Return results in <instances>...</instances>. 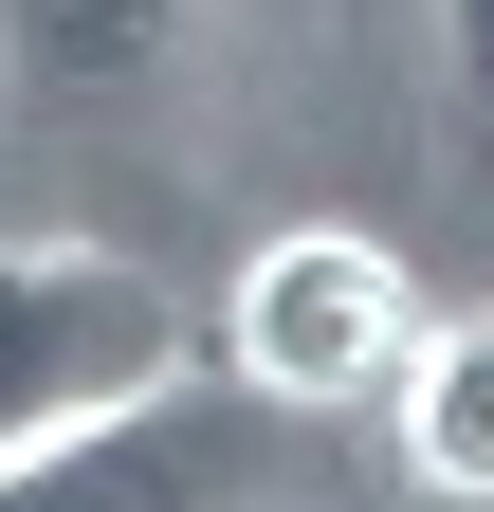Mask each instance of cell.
I'll use <instances>...</instances> for the list:
<instances>
[{
  "mask_svg": "<svg viewBox=\"0 0 494 512\" xmlns=\"http://www.w3.org/2000/svg\"><path fill=\"white\" fill-rule=\"evenodd\" d=\"M385 458H403V494L494 512V330H421V348H403V384H385Z\"/></svg>",
  "mask_w": 494,
  "mask_h": 512,
  "instance_id": "4",
  "label": "cell"
},
{
  "mask_svg": "<svg viewBox=\"0 0 494 512\" xmlns=\"http://www.w3.org/2000/svg\"><path fill=\"white\" fill-rule=\"evenodd\" d=\"M183 366L202 348H183V311H165L147 256H110V238H0V476H19L37 439L183 384Z\"/></svg>",
  "mask_w": 494,
  "mask_h": 512,
  "instance_id": "1",
  "label": "cell"
},
{
  "mask_svg": "<svg viewBox=\"0 0 494 512\" xmlns=\"http://www.w3.org/2000/svg\"><path fill=\"white\" fill-rule=\"evenodd\" d=\"M421 348V275L366 220H293L238 256V293H220V366L257 384L275 421H330V403H385Z\"/></svg>",
  "mask_w": 494,
  "mask_h": 512,
  "instance_id": "2",
  "label": "cell"
},
{
  "mask_svg": "<svg viewBox=\"0 0 494 512\" xmlns=\"http://www.w3.org/2000/svg\"><path fill=\"white\" fill-rule=\"evenodd\" d=\"M183 19H202V0H0V74L37 110H110V92L183 74Z\"/></svg>",
  "mask_w": 494,
  "mask_h": 512,
  "instance_id": "3",
  "label": "cell"
},
{
  "mask_svg": "<svg viewBox=\"0 0 494 512\" xmlns=\"http://www.w3.org/2000/svg\"><path fill=\"white\" fill-rule=\"evenodd\" d=\"M440 74H458V110H494V0H440Z\"/></svg>",
  "mask_w": 494,
  "mask_h": 512,
  "instance_id": "5",
  "label": "cell"
}]
</instances>
